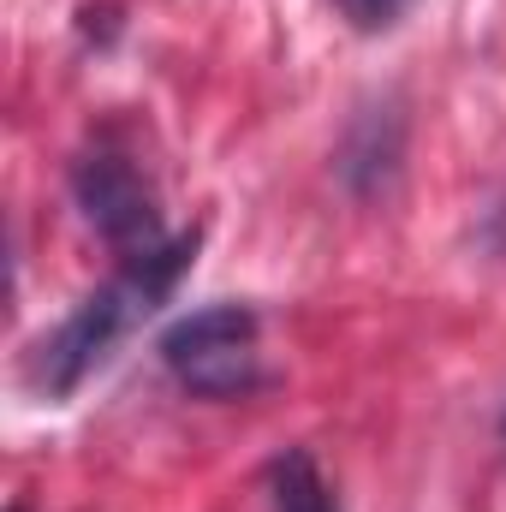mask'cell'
<instances>
[{
	"label": "cell",
	"instance_id": "cell-10",
	"mask_svg": "<svg viewBox=\"0 0 506 512\" xmlns=\"http://www.w3.org/2000/svg\"><path fill=\"white\" fill-rule=\"evenodd\" d=\"M501 441H506V411H501Z\"/></svg>",
	"mask_w": 506,
	"mask_h": 512
},
{
	"label": "cell",
	"instance_id": "cell-4",
	"mask_svg": "<svg viewBox=\"0 0 506 512\" xmlns=\"http://www.w3.org/2000/svg\"><path fill=\"white\" fill-rule=\"evenodd\" d=\"M399 161H405V120L393 102H370L340 143V179L352 197H381L393 179H399Z\"/></svg>",
	"mask_w": 506,
	"mask_h": 512
},
{
	"label": "cell",
	"instance_id": "cell-6",
	"mask_svg": "<svg viewBox=\"0 0 506 512\" xmlns=\"http://www.w3.org/2000/svg\"><path fill=\"white\" fill-rule=\"evenodd\" d=\"M405 6H411V0H340V12H346L358 30H387V24H399Z\"/></svg>",
	"mask_w": 506,
	"mask_h": 512
},
{
	"label": "cell",
	"instance_id": "cell-7",
	"mask_svg": "<svg viewBox=\"0 0 506 512\" xmlns=\"http://www.w3.org/2000/svg\"><path fill=\"white\" fill-rule=\"evenodd\" d=\"M78 30H84V42L114 48V36H120V6H84V12H78Z\"/></svg>",
	"mask_w": 506,
	"mask_h": 512
},
{
	"label": "cell",
	"instance_id": "cell-2",
	"mask_svg": "<svg viewBox=\"0 0 506 512\" xmlns=\"http://www.w3.org/2000/svg\"><path fill=\"white\" fill-rule=\"evenodd\" d=\"M256 328L262 322L251 304H203V310L167 322L155 352L179 376V387H191L197 399H245L262 382Z\"/></svg>",
	"mask_w": 506,
	"mask_h": 512
},
{
	"label": "cell",
	"instance_id": "cell-5",
	"mask_svg": "<svg viewBox=\"0 0 506 512\" xmlns=\"http://www.w3.org/2000/svg\"><path fill=\"white\" fill-rule=\"evenodd\" d=\"M268 507L274 512H340V495L328 489L310 447H286L268 465Z\"/></svg>",
	"mask_w": 506,
	"mask_h": 512
},
{
	"label": "cell",
	"instance_id": "cell-3",
	"mask_svg": "<svg viewBox=\"0 0 506 512\" xmlns=\"http://www.w3.org/2000/svg\"><path fill=\"white\" fill-rule=\"evenodd\" d=\"M72 203L78 215L108 239V251L120 256H143L155 245H167L161 233V203H155V185L137 173V161L96 143L72 161Z\"/></svg>",
	"mask_w": 506,
	"mask_h": 512
},
{
	"label": "cell",
	"instance_id": "cell-9",
	"mask_svg": "<svg viewBox=\"0 0 506 512\" xmlns=\"http://www.w3.org/2000/svg\"><path fill=\"white\" fill-rule=\"evenodd\" d=\"M6 512H30V507H24V501H12V507H6Z\"/></svg>",
	"mask_w": 506,
	"mask_h": 512
},
{
	"label": "cell",
	"instance_id": "cell-1",
	"mask_svg": "<svg viewBox=\"0 0 506 512\" xmlns=\"http://www.w3.org/2000/svg\"><path fill=\"white\" fill-rule=\"evenodd\" d=\"M191 262H197V233H179V239H167V245H155L143 256H120V268L96 292H84L72 304V316L36 346L30 382L42 387L48 399H72L120 352V340H131L173 298V286H179V274Z\"/></svg>",
	"mask_w": 506,
	"mask_h": 512
},
{
	"label": "cell",
	"instance_id": "cell-8",
	"mask_svg": "<svg viewBox=\"0 0 506 512\" xmlns=\"http://www.w3.org/2000/svg\"><path fill=\"white\" fill-rule=\"evenodd\" d=\"M489 245H495V251H506V203L489 215Z\"/></svg>",
	"mask_w": 506,
	"mask_h": 512
}]
</instances>
